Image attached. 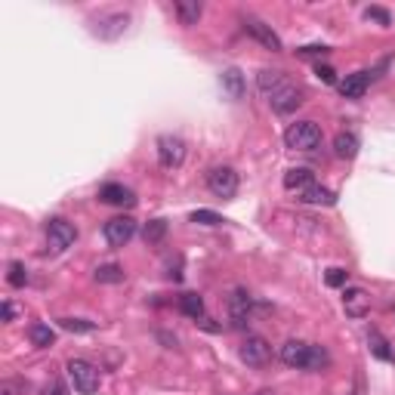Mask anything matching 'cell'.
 <instances>
[{
    "label": "cell",
    "mask_w": 395,
    "mask_h": 395,
    "mask_svg": "<svg viewBox=\"0 0 395 395\" xmlns=\"http://www.w3.org/2000/svg\"><path fill=\"white\" fill-rule=\"evenodd\" d=\"M284 146L293 151H312L321 146V127L315 121H296L284 130Z\"/></svg>",
    "instance_id": "obj_1"
},
{
    "label": "cell",
    "mask_w": 395,
    "mask_h": 395,
    "mask_svg": "<svg viewBox=\"0 0 395 395\" xmlns=\"http://www.w3.org/2000/svg\"><path fill=\"white\" fill-rule=\"evenodd\" d=\"M65 367H68V377H71V383H75V389L80 395H93L99 389V383H102V374H99V367L90 364L87 358H71Z\"/></svg>",
    "instance_id": "obj_2"
},
{
    "label": "cell",
    "mask_w": 395,
    "mask_h": 395,
    "mask_svg": "<svg viewBox=\"0 0 395 395\" xmlns=\"http://www.w3.org/2000/svg\"><path fill=\"white\" fill-rule=\"evenodd\" d=\"M238 355H241V362L250 364V367H263V364H269V358H272V346H269L266 337L247 334L238 346Z\"/></svg>",
    "instance_id": "obj_3"
},
{
    "label": "cell",
    "mask_w": 395,
    "mask_h": 395,
    "mask_svg": "<svg viewBox=\"0 0 395 395\" xmlns=\"http://www.w3.org/2000/svg\"><path fill=\"white\" fill-rule=\"evenodd\" d=\"M158 161L164 170H176L185 161V142L183 136H173V133H164L158 139Z\"/></svg>",
    "instance_id": "obj_4"
},
{
    "label": "cell",
    "mask_w": 395,
    "mask_h": 395,
    "mask_svg": "<svg viewBox=\"0 0 395 395\" xmlns=\"http://www.w3.org/2000/svg\"><path fill=\"white\" fill-rule=\"evenodd\" d=\"M207 188L222 201H229L238 195V173L232 167H213L207 173Z\"/></svg>",
    "instance_id": "obj_5"
},
{
    "label": "cell",
    "mask_w": 395,
    "mask_h": 395,
    "mask_svg": "<svg viewBox=\"0 0 395 395\" xmlns=\"http://www.w3.org/2000/svg\"><path fill=\"white\" fill-rule=\"evenodd\" d=\"M47 241H50V247L56 250V254H62V250H68L71 244L77 241V229H75V222H68V220H50L47 222Z\"/></svg>",
    "instance_id": "obj_6"
},
{
    "label": "cell",
    "mask_w": 395,
    "mask_h": 395,
    "mask_svg": "<svg viewBox=\"0 0 395 395\" xmlns=\"http://www.w3.org/2000/svg\"><path fill=\"white\" fill-rule=\"evenodd\" d=\"M102 235H105V241H109L112 247H124L133 235H136V220H133V217H114V220L105 222Z\"/></svg>",
    "instance_id": "obj_7"
},
{
    "label": "cell",
    "mask_w": 395,
    "mask_h": 395,
    "mask_svg": "<svg viewBox=\"0 0 395 395\" xmlns=\"http://www.w3.org/2000/svg\"><path fill=\"white\" fill-rule=\"evenodd\" d=\"M229 315L235 328H247L250 318H254V296L247 291H235L229 296Z\"/></svg>",
    "instance_id": "obj_8"
},
{
    "label": "cell",
    "mask_w": 395,
    "mask_h": 395,
    "mask_svg": "<svg viewBox=\"0 0 395 395\" xmlns=\"http://www.w3.org/2000/svg\"><path fill=\"white\" fill-rule=\"evenodd\" d=\"M244 31L250 34L254 40H259L266 50H272V53H278L281 50V38L272 31V25H266L263 19H254V16H247L244 19Z\"/></svg>",
    "instance_id": "obj_9"
},
{
    "label": "cell",
    "mask_w": 395,
    "mask_h": 395,
    "mask_svg": "<svg viewBox=\"0 0 395 395\" xmlns=\"http://www.w3.org/2000/svg\"><path fill=\"white\" fill-rule=\"evenodd\" d=\"M309 355H312V346L303 343V340H287V343L281 346V362L287 367H303V371H306Z\"/></svg>",
    "instance_id": "obj_10"
},
{
    "label": "cell",
    "mask_w": 395,
    "mask_h": 395,
    "mask_svg": "<svg viewBox=\"0 0 395 395\" xmlns=\"http://www.w3.org/2000/svg\"><path fill=\"white\" fill-rule=\"evenodd\" d=\"M269 102H272V109L278 114H291V112H296L303 105V90L296 87V84H287L284 90H278V93L269 99Z\"/></svg>",
    "instance_id": "obj_11"
},
{
    "label": "cell",
    "mask_w": 395,
    "mask_h": 395,
    "mask_svg": "<svg viewBox=\"0 0 395 395\" xmlns=\"http://www.w3.org/2000/svg\"><path fill=\"white\" fill-rule=\"evenodd\" d=\"M343 309L349 318H364L367 312H371V296H367V291H362V287H349L343 293Z\"/></svg>",
    "instance_id": "obj_12"
},
{
    "label": "cell",
    "mask_w": 395,
    "mask_h": 395,
    "mask_svg": "<svg viewBox=\"0 0 395 395\" xmlns=\"http://www.w3.org/2000/svg\"><path fill=\"white\" fill-rule=\"evenodd\" d=\"M127 25H130V13H109L96 22V34L105 40H112V38H118V34L127 31Z\"/></svg>",
    "instance_id": "obj_13"
},
{
    "label": "cell",
    "mask_w": 395,
    "mask_h": 395,
    "mask_svg": "<svg viewBox=\"0 0 395 395\" xmlns=\"http://www.w3.org/2000/svg\"><path fill=\"white\" fill-rule=\"evenodd\" d=\"M99 198H102L105 204H114V207H133V204H136V195H133L130 188H124L121 183H105L99 188Z\"/></svg>",
    "instance_id": "obj_14"
},
{
    "label": "cell",
    "mask_w": 395,
    "mask_h": 395,
    "mask_svg": "<svg viewBox=\"0 0 395 395\" xmlns=\"http://www.w3.org/2000/svg\"><path fill=\"white\" fill-rule=\"evenodd\" d=\"M256 84H259V90H263V93H266L269 99H272V96L278 93V90H284L287 84H291V80H287V75H284V71L263 68V71H259V75H256Z\"/></svg>",
    "instance_id": "obj_15"
},
{
    "label": "cell",
    "mask_w": 395,
    "mask_h": 395,
    "mask_svg": "<svg viewBox=\"0 0 395 395\" xmlns=\"http://www.w3.org/2000/svg\"><path fill=\"white\" fill-rule=\"evenodd\" d=\"M309 185H315V176H312V170L309 167H293V170H287L284 173V188L287 192H306Z\"/></svg>",
    "instance_id": "obj_16"
},
{
    "label": "cell",
    "mask_w": 395,
    "mask_h": 395,
    "mask_svg": "<svg viewBox=\"0 0 395 395\" xmlns=\"http://www.w3.org/2000/svg\"><path fill=\"white\" fill-rule=\"evenodd\" d=\"M371 71H355V75H349L343 84H340V93H343L346 99H362L367 84H371Z\"/></svg>",
    "instance_id": "obj_17"
},
{
    "label": "cell",
    "mask_w": 395,
    "mask_h": 395,
    "mask_svg": "<svg viewBox=\"0 0 395 395\" xmlns=\"http://www.w3.org/2000/svg\"><path fill=\"white\" fill-rule=\"evenodd\" d=\"M296 201H303V204H318V207H330V204L337 201V195L330 192V188H325V185H309L306 192L296 195Z\"/></svg>",
    "instance_id": "obj_18"
},
{
    "label": "cell",
    "mask_w": 395,
    "mask_h": 395,
    "mask_svg": "<svg viewBox=\"0 0 395 395\" xmlns=\"http://www.w3.org/2000/svg\"><path fill=\"white\" fill-rule=\"evenodd\" d=\"M358 148H362V142H358L355 133H337L334 139V155L340 161H352L358 155Z\"/></svg>",
    "instance_id": "obj_19"
},
{
    "label": "cell",
    "mask_w": 395,
    "mask_h": 395,
    "mask_svg": "<svg viewBox=\"0 0 395 395\" xmlns=\"http://www.w3.org/2000/svg\"><path fill=\"white\" fill-rule=\"evenodd\" d=\"M176 16H179V25L192 28V25H198V19L204 16V6L198 4V0H176Z\"/></svg>",
    "instance_id": "obj_20"
},
{
    "label": "cell",
    "mask_w": 395,
    "mask_h": 395,
    "mask_svg": "<svg viewBox=\"0 0 395 395\" xmlns=\"http://www.w3.org/2000/svg\"><path fill=\"white\" fill-rule=\"evenodd\" d=\"M179 309H183V315L201 321L204 318V300L198 293H183L179 296Z\"/></svg>",
    "instance_id": "obj_21"
},
{
    "label": "cell",
    "mask_w": 395,
    "mask_h": 395,
    "mask_svg": "<svg viewBox=\"0 0 395 395\" xmlns=\"http://www.w3.org/2000/svg\"><path fill=\"white\" fill-rule=\"evenodd\" d=\"M222 87H226V93H229L232 99H241V96H244V77H241V71H238V68L222 71Z\"/></svg>",
    "instance_id": "obj_22"
},
{
    "label": "cell",
    "mask_w": 395,
    "mask_h": 395,
    "mask_svg": "<svg viewBox=\"0 0 395 395\" xmlns=\"http://www.w3.org/2000/svg\"><path fill=\"white\" fill-rule=\"evenodd\" d=\"M28 340H31L34 346L47 349V346L56 343V330H53L50 325H31V328H28Z\"/></svg>",
    "instance_id": "obj_23"
},
{
    "label": "cell",
    "mask_w": 395,
    "mask_h": 395,
    "mask_svg": "<svg viewBox=\"0 0 395 395\" xmlns=\"http://www.w3.org/2000/svg\"><path fill=\"white\" fill-rule=\"evenodd\" d=\"M367 343H371V352L380 358V362H395V352L389 349V343L380 337V330H371V334H367Z\"/></svg>",
    "instance_id": "obj_24"
},
{
    "label": "cell",
    "mask_w": 395,
    "mask_h": 395,
    "mask_svg": "<svg viewBox=\"0 0 395 395\" xmlns=\"http://www.w3.org/2000/svg\"><path fill=\"white\" fill-rule=\"evenodd\" d=\"M164 235H167V220H151V222H146V229H142L146 244H161Z\"/></svg>",
    "instance_id": "obj_25"
},
{
    "label": "cell",
    "mask_w": 395,
    "mask_h": 395,
    "mask_svg": "<svg viewBox=\"0 0 395 395\" xmlns=\"http://www.w3.org/2000/svg\"><path fill=\"white\" fill-rule=\"evenodd\" d=\"M93 278H96L99 284H121V281H124V269H121V266H114V263L99 266Z\"/></svg>",
    "instance_id": "obj_26"
},
{
    "label": "cell",
    "mask_w": 395,
    "mask_h": 395,
    "mask_svg": "<svg viewBox=\"0 0 395 395\" xmlns=\"http://www.w3.org/2000/svg\"><path fill=\"white\" fill-rule=\"evenodd\" d=\"M59 328L68 330V334H93L96 321H87V318H59Z\"/></svg>",
    "instance_id": "obj_27"
},
{
    "label": "cell",
    "mask_w": 395,
    "mask_h": 395,
    "mask_svg": "<svg viewBox=\"0 0 395 395\" xmlns=\"http://www.w3.org/2000/svg\"><path fill=\"white\" fill-rule=\"evenodd\" d=\"M6 281H10L13 287H25V284H28V269H25V263H10Z\"/></svg>",
    "instance_id": "obj_28"
},
{
    "label": "cell",
    "mask_w": 395,
    "mask_h": 395,
    "mask_svg": "<svg viewBox=\"0 0 395 395\" xmlns=\"http://www.w3.org/2000/svg\"><path fill=\"white\" fill-rule=\"evenodd\" d=\"M192 222H198V226H222L226 220H222L220 213H213V210H195Z\"/></svg>",
    "instance_id": "obj_29"
},
{
    "label": "cell",
    "mask_w": 395,
    "mask_h": 395,
    "mask_svg": "<svg viewBox=\"0 0 395 395\" xmlns=\"http://www.w3.org/2000/svg\"><path fill=\"white\" fill-rule=\"evenodd\" d=\"M364 19L380 22L383 28H389V25H392V16H389V10H383V6H367V10H364Z\"/></svg>",
    "instance_id": "obj_30"
},
{
    "label": "cell",
    "mask_w": 395,
    "mask_h": 395,
    "mask_svg": "<svg viewBox=\"0 0 395 395\" xmlns=\"http://www.w3.org/2000/svg\"><path fill=\"white\" fill-rule=\"evenodd\" d=\"M328 362H330V358H328L325 349L312 346V355H309V367H306V371H321V367H328Z\"/></svg>",
    "instance_id": "obj_31"
},
{
    "label": "cell",
    "mask_w": 395,
    "mask_h": 395,
    "mask_svg": "<svg viewBox=\"0 0 395 395\" xmlns=\"http://www.w3.org/2000/svg\"><path fill=\"white\" fill-rule=\"evenodd\" d=\"M25 389H28L25 380H4L0 383V395H25Z\"/></svg>",
    "instance_id": "obj_32"
},
{
    "label": "cell",
    "mask_w": 395,
    "mask_h": 395,
    "mask_svg": "<svg viewBox=\"0 0 395 395\" xmlns=\"http://www.w3.org/2000/svg\"><path fill=\"white\" fill-rule=\"evenodd\" d=\"M325 281H328V287H343L349 281V272H346V269H328Z\"/></svg>",
    "instance_id": "obj_33"
},
{
    "label": "cell",
    "mask_w": 395,
    "mask_h": 395,
    "mask_svg": "<svg viewBox=\"0 0 395 395\" xmlns=\"http://www.w3.org/2000/svg\"><path fill=\"white\" fill-rule=\"evenodd\" d=\"M325 53H330V47H325V43H312V47L296 50V56H325Z\"/></svg>",
    "instance_id": "obj_34"
},
{
    "label": "cell",
    "mask_w": 395,
    "mask_h": 395,
    "mask_svg": "<svg viewBox=\"0 0 395 395\" xmlns=\"http://www.w3.org/2000/svg\"><path fill=\"white\" fill-rule=\"evenodd\" d=\"M315 75H318V80H325V84H337V71L330 68V65H315Z\"/></svg>",
    "instance_id": "obj_35"
},
{
    "label": "cell",
    "mask_w": 395,
    "mask_h": 395,
    "mask_svg": "<svg viewBox=\"0 0 395 395\" xmlns=\"http://www.w3.org/2000/svg\"><path fill=\"white\" fill-rule=\"evenodd\" d=\"M0 312H4V321H13V318H16V306H13L10 300L4 303V309H0Z\"/></svg>",
    "instance_id": "obj_36"
},
{
    "label": "cell",
    "mask_w": 395,
    "mask_h": 395,
    "mask_svg": "<svg viewBox=\"0 0 395 395\" xmlns=\"http://www.w3.org/2000/svg\"><path fill=\"white\" fill-rule=\"evenodd\" d=\"M47 395H68V386L65 383H53V392H47Z\"/></svg>",
    "instance_id": "obj_37"
}]
</instances>
